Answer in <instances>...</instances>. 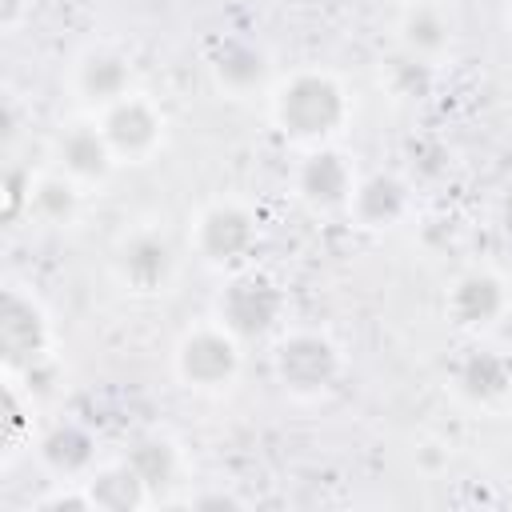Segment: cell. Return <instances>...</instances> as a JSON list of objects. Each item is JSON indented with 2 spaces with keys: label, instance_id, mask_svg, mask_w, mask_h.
I'll use <instances>...</instances> for the list:
<instances>
[{
  "label": "cell",
  "instance_id": "1",
  "mask_svg": "<svg viewBox=\"0 0 512 512\" xmlns=\"http://www.w3.org/2000/svg\"><path fill=\"white\" fill-rule=\"evenodd\" d=\"M272 120L284 136L304 144H324L348 120V96L328 72H296L272 96Z\"/></svg>",
  "mask_w": 512,
  "mask_h": 512
},
{
  "label": "cell",
  "instance_id": "2",
  "mask_svg": "<svg viewBox=\"0 0 512 512\" xmlns=\"http://www.w3.org/2000/svg\"><path fill=\"white\" fill-rule=\"evenodd\" d=\"M284 288L264 272H236L216 296V320L236 340H260L284 320Z\"/></svg>",
  "mask_w": 512,
  "mask_h": 512
},
{
  "label": "cell",
  "instance_id": "3",
  "mask_svg": "<svg viewBox=\"0 0 512 512\" xmlns=\"http://www.w3.org/2000/svg\"><path fill=\"white\" fill-rule=\"evenodd\" d=\"M340 348L324 332H292L272 352V372L292 396H324L340 380Z\"/></svg>",
  "mask_w": 512,
  "mask_h": 512
},
{
  "label": "cell",
  "instance_id": "4",
  "mask_svg": "<svg viewBox=\"0 0 512 512\" xmlns=\"http://www.w3.org/2000/svg\"><path fill=\"white\" fill-rule=\"evenodd\" d=\"M240 372V340L224 324L192 328L176 344V376L196 392H220Z\"/></svg>",
  "mask_w": 512,
  "mask_h": 512
},
{
  "label": "cell",
  "instance_id": "5",
  "mask_svg": "<svg viewBox=\"0 0 512 512\" xmlns=\"http://www.w3.org/2000/svg\"><path fill=\"white\" fill-rule=\"evenodd\" d=\"M256 240H260V224H256V216H252L244 204H236V200L208 204V208L196 216V224H192V248H196L208 264H216V268H236V264H244V260L252 256Z\"/></svg>",
  "mask_w": 512,
  "mask_h": 512
},
{
  "label": "cell",
  "instance_id": "6",
  "mask_svg": "<svg viewBox=\"0 0 512 512\" xmlns=\"http://www.w3.org/2000/svg\"><path fill=\"white\" fill-rule=\"evenodd\" d=\"M0 352L8 372H28L52 356V324L44 308L20 288H8L0 304Z\"/></svg>",
  "mask_w": 512,
  "mask_h": 512
},
{
  "label": "cell",
  "instance_id": "7",
  "mask_svg": "<svg viewBox=\"0 0 512 512\" xmlns=\"http://www.w3.org/2000/svg\"><path fill=\"white\" fill-rule=\"evenodd\" d=\"M100 128L116 152V160H148L164 140V116L152 100L128 92L124 100L108 104L100 116Z\"/></svg>",
  "mask_w": 512,
  "mask_h": 512
},
{
  "label": "cell",
  "instance_id": "8",
  "mask_svg": "<svg viewBox=\"0 0 512 512\" xmlns=\"http://www.w3.org/2000/svg\"><path fill=\"white\" fill-rule=\"evenodd\" d=\"M296 192H300V200L308 208L336 212V208H348V200L356 192V172H352V164H348L344 152L316 144L300 160V168H296Z\"/></svg>",
  "mask_w": 512,
  "mask_h": 512
},
{
  "label": "cell",
  "instance_id": "9",
  "mask_svg": "<svg viewBox=\"0 0 512 512\" xmlns=\"http://www.w3.org/2000/svg\"><path fill=\"white\" fill-rule=\"evenodd\" d=\"M116 276L132 292H164L176 276V248L160 232H132L112 260Z\"/></svg>",
  "mask_w": 512,
  "mask_h": 512
},
{
  "label": "cell",
  "instance_id": "10",
  "mask_svg": "<svg viewBox=\"0 0 512 512\" xmlns=\"http://www.w3.org/2000/svg\"><path fill=\"white\" fill-rule=\"evenodd\" d=\"M504 312H508V284L496 272L472 268L448 288V316L468 332L492 328Z\"/></svg>",
  "mask_w": 512,
  "mask_h": 512
},
{
  "label": "cell",
  "instance_id": "11",
  "mask_svg": "<svg viewBox=\"0 0 512 512\" xmlns=\"http://www.w3.org/2000/svg\"><path fill=\"white\" fill-rule=\"evenodd\" d=\"M76 92L92 108H108L132 92V64L116 48H92L76 64Z\"/></svg>",
  "mask_w": 512,
  "mask_h": 512
},
{
  "label": "cell",
  "instance_id": "12",
  "mask_svg": "<svg viewBox=\"0 0 512 512\" xmlns=\"http://www.w3.org/2000/svg\"><path fill=\"white\" fill-rule=\"evenodd\" d=\"M456 392L468 404H500L512 396V356L496 348H476L456 364Z\"/></svg>",
  "mask_w": 512,
  "mask_h": 512
},
{
  "label": "cell",
  "instance_id": "13",
  "mask_svg": "<svg viewBox=\"0 0 512 512\" xmlns=\"http://www.w3.org/2000/svg\"><path fill=\"white\" fill-rule=\"evenodd\" d=\"M56 156H60V168L80 180V184H100L108 180L112 164H116V152L104 136L100 124H76L68 128L60 140H56Z\"/></svg>",
  "mask_w": 512,
  "mask_h": 512
},
{
  "label": "cell",
  "instance_id": "14",
  "mask_svg": "<svg viewBox=\"0 0 512 512\" xmlns=\"http://www.w3.org/2000/svg\"><path fill=\"white\" fill-rule=\"evenodd\" d=\"M348 208H352L356 224H364V228H392L408 212V184L392 172H372V176L356 180Z\"/></svg>",
  "mask_w": 512,
  "mask_h": 512
},
{
  "label": "cell",
  "instance_id": "15",
  "mask_svg": "<svg viewBox=\"0 0 512 512\" xmlns=\"http://www.w3.org/2000/svg\"><path fill=\"white\" fill-rule=\"evenodd\" d=\"M212 76L224 92H252L268 80V52L252 40H220L212 52Z\"/></svg>",
  "mask_w": 512,
  "mask_h": 512
},
{
  "label": "cell",
  "instance_id": "16",
  "mask_svg": "<svg viewBox=\"0 0 512 512\" xmlns=\"http://www.w3.org/2000/svg\"><path fill=\"white\" fill-rule=\"evenodd\" d=\"M400 48L408 56H420L436 64L452 48V20L436 4H412L400 16Z\"/></svg>",
  "mask_w": 512,
  "mask_h": 512
},
{
  "label": "cell",
  "instance_id": "17",
  "mask_svg": "<svg viewBox=\"0 0 512 512\" xmlns=\"http://www.w3.org/2000/svg\"><path fill=\"white\" fill-rule=\"evenodd\" d=\"M80 484L88 492V504L92 508H104V512H128V508H144L152 500V492L128 468V460L108 464V468H92L88 480H80Z\"/></svg>",
  "mask_w": 512,
  "mask_h": 512
},
{
  "label": "cell",
  "instance_id": "18",
  "mask_svg": "<svg viewBox=\"0 0 512 512\" xmlns=\"http://www.w3.org/2000/svg\"><path fill=\"white\" fill-rule=\"evenodd\" d=\"M40 460L56 476H88L96 464V436L84 424H56L40 440Z\"/></svg>",
  "mask_w": 512,
  "mask_h": 512
},
{
  "label": "cell",
  "instance_id": "19",
  "mask_svg": "<svg viewBox=\"0 0 512 512\" xmlns=\"http://www.w3.org/2000/svg\"><path fill=\"white\" fill-rule=\"evenodd\" d=\"M124 460L144 480L148 492H160V488L176 484V476H180V452H176V444L168 436H140V440H132Z\"/></svg>",
  "mask_w": 512,
  "mask_h": 512
},
{
  "label": "cell",
  "instance_id": "20",
  "mask_svg": "<svg viewBox=\"0 0 512 512\" xmlns=\"http://www.w3.org/2000/svg\"><path fill=\"white\" fill-rule=\"evenodd\" d=\"M32 212L44 224H72V216L80 212V180H72L68 172L40 176L32 188Z\"/></svg>",
  "mask_w": 512,
  "mask_h": 512
},
{
  "label": "cell",
  "instance_id": "21",
  "mask_svg": "<svg viewBox=\"0 0 512 512\" xmlns=\"http://www.w3.org/2000/svg\"><path fill=\"white\" fill-rule=\"evenodd\" d=\"M384 80H388L392 96H400V100H424V96L432 92V80H436V64H428V60H420V56H408V52H400V56L388 64Z\"/></svg>",
  "mask_w": 512,
  "mask_h": 512
},
{
  "label": "cell",
  "instance_id": "22",
  "mask_svg": "<svg viewBox=\"0 0 512 512\" xmlns=\"http://www.w3.org/2000/svg\"><path fill=\"white\" fill-rule=\"evenodd\" d=\"M32 188H36V180L20 164H12L4 172V220H20L24 208L32 212Z\"/></svg>",
  "mask_w": 512,
  "mask_h": 512
},
{
  "label": "cell",
  "instance_id": "23",
  "mask_svg": "<svg viewBox=\"0 0 512 512\" xmlns=\"http://www.w3.org/2000/svg\"><path fill=\"white\" fill-rule=\"evenodd\" d=\"M24 416H28V408H24L20 392H16V384H8L4 388V452L8 456L20 452V444H24Z\"/></svg>",
  "mask_w": 512,
  "mask_h": 512
},
{
  "label": "cell",
  "instance_id": "24",
  "mask_svg": "<svg viewBox=\"0 0 512 512\" xmlns=\"http://www.w3.org/2000/svg\"><path fill=\"white\" fill-rule=\"evenodd\" d=\"M20 12H24V0H0V28H16L20 24Z\"/></svg>",
  "mask_w": 512,
  "mask_h": 512
},
{
  "label": "cell",
  "instance_id": "25",
  "mask_svg": "<svg viewBox=\"0 0 512 512\" xmlns=\"http://www.w3.org/2000/svg\"><path fill=\"white\" fill-rule=\"evenodd\" d=\"M188 504H196V508H208V504H216V508H240L236 496H196V500H188Z\"/></svg>",
  "mask_w": 512,
  "mask_h": 512
},
{
  "label": "cell",
  "instance_id": "26",
  "mask_svg": "<svg viewBox=\"0 0 512 512\" xmlns=\"http://www.w3.org/2000/svg\"><path fill=\"white\" fill-rule=\"evenodd\" d=\"M508 8H512V0H508Z\"/></svg>",
  "mask_w": 512,
  "mask_h": 512
}]
</instances>
